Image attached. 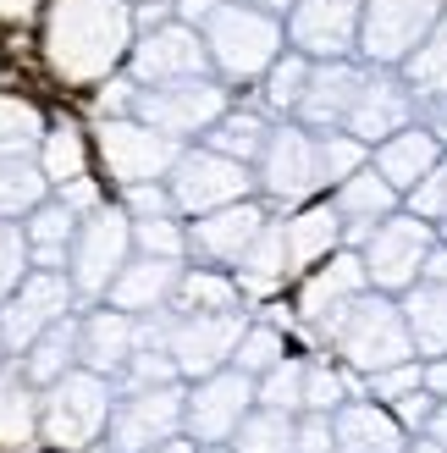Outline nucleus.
Wrapping results in <instances>:
<instances>
[{
    "mask_svg": "<svg viewBox=\"0 0 447 453\" xmlns=\"http://www.w3.org/2000/svg\"><path fill=\"white\" fill-rule=\"evenodd\" d=\"M133 17L127 0H50L44 12V61L56 66V78L78 88H100L117 78L133 56Z\"/></svg>",
    "mask_w": 447,
    "mask_h": 453,
    "instance_id": "f257e3e1",
    "label": "nucleus"
},
{
    "mask_svg": "<svg viewBox=\"0 0 447 453\" xmlns=\"http://www.w3.org/2000/svg\"><path fill=\"white\" fill-rule=\"evenodd\" d=\"M321 343L331 349V359H343L348 371H360L365 381L382 376L392 365H409L414 354V337H409V321H404V304L392 293H360L337 321L321 326Z\"/></svg>",
    "mask_w": 447,
    "mask_h": 453,
    "instance_id": "f03ea898",
    "label": "nucleus"
},
{
    "mask_svg": "<svg viewBox=\"0 0 447 453\" xmlns=\"http://www.w3.org/2000/svg\"><path fill=\"white\" fill-rule=\"evenodd\" d=\"M117 393H122L117 376H100L88 365L66 371L39 398V442L50 453H88L105 437L110 410H117Z\"/></svg>",
    "mask_w": 447,
    "mask_h": 453,
    "instance_id": "7ed1b4c3",
    "label": "nucleus"
},
{
    "mask_svg": "<svg viewBox=\"0 0 447 453\" xmlns=\"http://www.w3.org/2000/svg\"><path fill=\"white\" fill-rule=\"evenodd\" d=\"M199 34H205V50H210V66L221 83H260L287 50V17L238 6V0H221Z\"/></svg>",
    "mask_w": 447,
    "mask_h": 453,
    "instance_id": "20e7f679",
    "label": "nucleus"
},
{
    "mask_svg": "<svg viewBox=\"0 0 447 453\" xmlns=\"http://www.w3.org/2000/svg\"><path fill=\"white\" fill-rule=\"evenodd\" d=\"M254 183L260 199L271 211H299L309 199L326 194V177H321V133L304 127V122H277L271 127V144L254 161Z\"/></svg>",
    "mask_w": 447,
    "mask_h": 453,
    "instance_id": "39448f33",
    "label": "nucleus"
},
{
    "mask_svg": "<svg viewBox=\"0 0 447 453\" xmlns=\"http://www.w3.org/2000/svg\"><path fill=\"white\" fill-rule=\"evenodd\" d=\"M183 415H188V381H166V388H122L105 437L88 453H149V448H161L171 437H183Z\"/></svg>",
    "mask_w": 447,
    "mask_h": 453,
    "instance_id": "423d86ee",
    "label": "nucleus"
},
{
    "mask_svg": "<svg viewBox=\"0 0 447 453\" xmlns=\"http://www.w3.org/2000/svg\"><path fill=\"white\" fill-rule=\"evenodd\" d=\"M232 111V83H221L216 73L205 78H177V83H149L133 100V117L171 133L177 144H193Z\"/></svg>",
    "mask_w": 447,
    "mask_h": 453,
    "instance_id": "0eeeda50",
    "label": "nucleus"
},
{
    "mask_svg": "<svg viewBox=\"0 0 447 453\" xmlns=\"http://www.w3.org/2000/svg\"><path fill=\"white\" fill-rule=\"evenodd\" d=\"M133 255H139V243H133V216H127L122 199L117 205L105 199L100 211H88L78 238H72V260H66V277L83 293V304H100Z\"/></svg>",
    "mask_w": 447,
    "mask_h": 453,
    "instance_id": "6e6552de",
    "label": "nucleus"
},
{
    "mask_svg": "<svg viewBox=\"0 0 447 453\" xmlns=\"http://www.w3.org/2000/svg\"><path fill=\"white\" fill-rule=\"evenodd\" d=\"M183 150L188 144H177L171 133L161 127H149L139 117H105L95 127V155H100V166L105 177L117 188H139V183H166L171 166L183 161Z\"/></svg>",
    "mask_w": 447,
    "mask_h": 453,
    "instance_id": "1a4fd4ad",
    "label": "nucleus"
},
{
    "mask_svg": "<svg viewBox=\"0 0 447 453\" xmlns=\"http://www.w3.org/2000/svg\"><path fill=\"white\" fill-rule=\"evenodd\" d=\"M442 238H436V221H426V216H414L409 205L398 211V216H387L375 233L365 238V271H370V288L375 293H392V299H404V293L426 277V260H431V249H436Z\"/></svg>",
    "mask_w": 447,
    "mask_h": 453,
    "instance_id": "9d476101",
    "label": "nucleus"
},
{
    "mask_svg": "<svg viewBox=\"0 0 447 453\" xmlns=\"http://www.w3.org/2000/svg\"><path fill=\"white\" fill-rule=\"evenodd\" d=\"M166 183H171L177 211H183L188 221L210 216V211H227V205H238V199H254L260 194L254 166H243V161H232V155L210 150V144H188Z\"/></svg>",
    "mask_w": 447,
    "mask_h": 453,
    "instance_id": "9b49d317",
    "label": "nucleus"
},
{
    "mask_svg": "<svg viewBox=\"0 0 447 453\" xmlns=\"http://www.w3.org/2000/svg\"><path fill=\"white\" fill-rule=\"evenodd\" d=\"M260 410V381L249 371H216V376H199L188 381V415H183V432L199 448H221L238 437V426Z\"/></svg>",
    "mask_w": 447,
    "mask_h": 453,
    "instance_id": "f8f14e48",
    "label": "nucleus"
},
{
    "mask_svg": "<svg viewBox=\"0 0 447 453\" xmlns=\"http://www.w3.org/2000/svg\"><path fill=\"white\" fill-rule=\"evenodd\" d=\"M447 0H365V28H360V61L365 66H404L426 34L442 22Z\"/></svg>",
    "mask_w": 447,
    "mask_h": 453,
    "instance_id": "ddd939ff",
    "label": "nucleus"
},
{
    "mask_svg": "<svg viewBox=\"0 0 447 453\" xmlns=\"http://www.w3.org/2000/svg\"><path fill=\"white\" fill-rule=\"evenodd\" d=\"M72 310H83V293L72 288V277H66V271H28V277H22V288L11 293L6 304H0V332H6L11 359L28 354L39 337L50 332L56 321H66Z\"/></svg>",
    "mask_w": 447,
    "mask_h": 453,
    "instance_id": "4468645a",
    "label": "nucleus"
},
{
    "mask_svg": "<svg viewBox=\"0 0 447 453\" xmlns=\"http://www.w3.org/2000/svg\"><path fill=\"white\" fill-rule=\"evenodd\" d=\"M216 73L210 66V50H205V34L193 22L171 17L161 28H144L133 39V56H127V78H139L144 88L149 83H177V78H205Z\"/></svg>",
    "mask_w": 447,
    "mask_h": 453,
    "instance_id": "2eb2a0df",
    "label": "nucleus"
},
{
    "mask_svg": "<svg viewBox=\"0 0 447 453\" xmlns=\"http://www.w3.org/2000/svg\"><path fill=\"white\" fill-rule=\"evenodd\" d=\"M271 205L254 194V199H238V205L227 211H210V216H199L188 226V260L193 265H221V271H238L243 255L254 249V238L271 226Z\"/></svg>",
    "mask_w": 447,
    "mask_h": 453,
    "instance_id": "dca6fc26",
    "label": "nucleus"
},
{
    "mask_svg": "<svg viewBox=\"0 0 447 453\" xmlns=\"http://www.w3.org/2000/svg\"><path fill=\"white\" fill-rule=\"evenodd\" d=\"M254 315L249 310H232V315H171V354H177V371L183 381H199V376H216L232 365V354L243 343Z\"/></svg>",
    "mask_w": 447,
    "mask_h": 453,
    "instance_id": "f3484780",
    "label": "nucleus"
},
{
    "mask_svg": "<svg viewBox=\"0 0 447 453\" xmlns=\"http://www.w3.org/2000/svg\"><path fill=\"white\" fill-rule=\"evenodd\" d=\"M360 28H365V0H299L287 12V44L304 50L309 61L360 56Z\"/></svg>",
    "mask_w": 447,
    "mask_h": 453,
    "instance_id": "a211bd4d",
    "label": "nucleus"
},
{
    "mask_svg": "<svg viewBox=\"0 0 447 453\" xmlns=\"http://www.w3.org/2000/svg\"><path fill=\"white\" fill-rule=\"evenodd\" d=\"M360 293H370V271H365V255L360 249H337L331 260L321 265H309L299 288H293V310H299V321L309 326H326V321H337V315L360 299Z\"/></svg>",
    "mask_w": 447,
    "mask_h": 453,
    "instance_id": "6ab92c4d",
    "label": "nucleus"
},
{
    "mask_svg": "<svg viewBox=\"0 0 447 453\" xmlns=\"http://www.w3.org/2000/svg\"><path fill=\"white\" fill-rule=\"evenodd\" d=\"M414 122H420V95L409 88V78L398 73V66H370L360 100H353L348 133L375 150V144H387L392 133H404V127H414Z\"/></svg>",
    "mask_w": 447,
    "mask_h": 453,
    "instance_id": "aec40b11",
    "label": "nucleus"
},
{
    "mask_svg": "<svg viewBox=\"0 0 447 453\" xmlns=\"http://www.w3.org/2000/svg\"><path fill=\"white\" fill-rule=\"evenodd\" d=\"M370 78V66L360 56H343V61H315V73H309V88H304V105L299 117L304 127L315 133H343L348 117H353V100H360V88Z\"/></svg>",
    "mask_w": 447,
    "mask_h": 453,
    "instance_id": "412c9836",
    "label": "nucleus"
},
{
    "mask_svg": "<svg viewBox=\"0 0 447 453\" xmlns=\"http://www.w3.org/2000/svg\"><path fill=\"white\" fill-rule=\"evenodd\" d=\"M183 271H188V260L133 255L100 304H117V310H127V315H171V299H177V282H183Z\"/></svg>",
    "mask_w": 447,
    "mask_h": 453,
    "instance_id": "4be33fe9",
    "label": "nucleus"
},
{
    "mask_svg": "<svg viewBox=\"0 0 447 453\" xmlns=\"http://www.w3.org/2000/svg\"><path fill=\"white\" fill-rule=\"evenodd\" d=\"M144 343V321L117 304H88L83 310V365L100 376H117L133 365V354Z\"/></svg>",
    "mask_w": 447,
    "mask_h": 453,
    "instance_id": "5701e85b",
    "label": "nucleus"
},
{
    "mask_svg": "<svg viewBox=\"0 0 447 453\" xmlns=\"http://www.w3.org/2000/svg\"><path fill=\"white\" fill-rule=\"evenodd\" d=\"M331 205H337V216H343V238H348V249H365V238L375 233V226H382L387 216L404 211V194H398L375 166H365V172H353L348 183L331 188Z\"/></svg>",
    "mask_w": 447,
    "mask_h": 453,
    "instance_id": "b1692460",
    "label": "nucleus"
},
{
    "mask_svg": "<svg viewBox=\"0 0 447 453\" xmlns=\"http://www.w3.org/2000/svg\"><path fill=\"white\" fill-rule=\"evenodd\" d=\"M331 426H337V448L343 453H409V432L404 420H398L382 398H348L337 415H331Z\"/></svg>",
    "mask_w": 447,
    "mask_h": 453,
    "instance_id": "393cba45",
    "label": "nucleus"
},
{
    "mask_svg": "<svg viewBox=\"0 0 447 453\" xmlns=\"http://www.w3.org/2000/svg\"><path fill=\"white\" fill-rule=\"evenodd\" d=\"M442 155H447V150H442V139H436L426 122H414V127H404V133H392L387 144H375V150H370V166H375V172H382L398 194L409 199V194L431 177V166L442 161Z\"/></svg>",
    "mask_w": 447,
    "mask_h": 453,
    "instance_id": "a878e982",
    "label": "nucleus"
},
{
    "mask_svg": "<svg viewBox=\"0 0 447 453\" xmlns=\"http://www.w3.org/2000/svg\"><path fill=\"white\" fill-rule=\"evenodd\" d=\"M337 249H348V238H343V216L331 205V194L287 211V260H293V277H304L309 265L331 260Z\"/></svg>",
    "mask_w": 447,
    "mask_h": 453,
    "instance_id": "bb28decb",
    "label": "nucleus"
},
{
    "mask_svg": "<svg viewBox=\"0 0 447 453\" xmlns=\"http://www.w3.org/2000/svg\"><path fill=\"white\" fill-rule=\"evenodd\" d=\"M17 365H22V376H28L39 393L50 388V381H61L66 371H78L83 365V310H72L66 321H56L28 354H17Z\"/></svg>",
    "mask_w": 447,
    "mask_h": 453,
    "instance_id": "cd10ccee",
    "label": "nucleus"
},
{
    "mask_svg": "<svg viewBox=\"0 0 447 453\" xmlns=\"http://www.w3.org/2000/svg\"><path fill=\"white\" fill-rule=\"evenodd\" d=\"M78 226H83V216L66 205L61 194L44 199V205H39L28 221H22V233H28V249H34V271H66Z\"/></svg>",
    "mask_w": 447,
    "mask_h": 453,
    "instance_id": "c85d7f7f",
    "label": "nucleus"
},
{
    "mask_svg": "<svg viewBox=\"0 0 447 453\" xmlns=\"http://www.w3.org/2000/svg\"><path fill=\"white\" fill-rule=\"evenodd\" d=\"M232 310H243L238 271H221V265H188L183 271L171 315H232Z\"/></svg>",
    "mask_w": 447,
    "mask_h": 453,
    "instance_id": "c756f323",
    "label": "nucleus"
},
{
    "mask_svg": "<svg viewBox=\"0 0 447 453\" xmlns=\"http://www.w3.org/2000/svg\"><path fill=\"white\" fill-rule=\"evenodd\" d=\"M398 304H404L414 354H420V359H447V282L420 277Z\"/></svg>",
    "mask_w": 447,
    "mask_h": 453,
    "instance_id": "7c9ffc66",
    "label": "nucleus"
},
{
    "mask_svg": "<svg viewBox=\"0 0 447 453\" xmlns=\"http://www.w3.org/2000/svg\"><path fill=\"white\" fill-rule=\"evenodd\" d=\"M39 388L28 376H22V365L11 359L6 371H0V448H28L39 442Z\"/></svg>",
    "mask_w": 447,
    "mask_h": 453,
    "instance_id": "2f4dec72",
    "label": "nucleus"
},
{
    "mask_svg": "<svg viewBox=\"0 0 447 453\" xmlns=\"http://www.w3.org/2000/svg\"><path fill=\"white\" fill-rule=\"evenodd\" d=\"M50 194L56 188L44 177L39 155H6L0 161V221H28Z\"/></svg>",
    "mask_w": 447,
    "mask_h": 453,
    "instance_id": "473e14b6",
    "label": "nucleus"
},
{
    "mask_svg": "<svg viewBox=\"0 0 447 453\" xmlns=\"http://www.w3.org/2000/svg\"><path fill=\"white\" fill-rule=\"evenodd\" d=\"M271 127H277V122L265 117L260 105H243V111L232 105L227 117H221V122H216L199 144H210V150H221V155H232V161L254 166L260 155H265V144H271Z\"/></svg>",
    "mask_w": 447,
    "mask_h": 453,
    "instance_id": "72a5a7b5",
    "label": "nucleus"
},
{
    "mask_svg": "<svg viewBox=\"0 0 447 453\" xmlns=\"http://www.w3.org/2000/svg\"><path fill=\"white\" fill-rule=\"evenodd\" d=\"M309 73H315V61H309L304 50H293V44H287V50L277 56V66L260 78V111H265V117L293 122V117H299V105H304Z\"/></svg>",
    "mask_w": 447,
    "mask_h": 453,
    "instance_id": "f704fd0d",
    "label": "nucleus"
},
{
    "mask_svg": "<svg viewBox=\"0 0 447 453\" xmlns=\"http://www.w3.org/2000/svg\"><path fill=\"white\" fill-rule=\"evenodd\" d=\"M365 376L348 371L343 359L309 354V376H304V415H337L348 398H365Z\"/></svg>",
    "mask_w": 447,
    "mask_h": 453,
    "instance_id": "c9c22d12",
    "label": "nucleus"
},
{
    "mask_svg": "<svg viewBox=\"0 0 447 453\" xmlns=\"http://www.w3.org/2000/svg\"><path fill=\"white\" fill-rule=\"evenodd\" d=\"M39 166L50 177V188H66V183H78V177H88L95 144L83 139L78 122H50L44 127V144H39Z\"/></svg>",
    "mask_w": 447,
    "mask_h": 453,
    "instance_id": "e433bc0d",
    "label": "nucleus"
},
{
    "mask_svg": "<svg viewBox=\"0 0 447 453\" xmlns=\"http://www.w3.org/2000/svg\"><path fill=\"white\" fill-rule=\"evenodd\" d=\"M287 277H293V260H287V221L271 216V226L254 238V249H249V255H243V265H238L243 299H249V293H271V288H282Z\"/></svg>",
    "mask_w": 447,
    "mask_h": 453,
    "instance_id": "4c0bfd02",
    "label": "nucleus"
},
{
    "mask_svg": "<svg viewBox=\"0 0 447 453\" xmlns=\"http://www.w3.org/2000/svg\"><path fill=\"white\" fill-rule=\"evenodd\" d=\"M398 73L409 78V88L420 95V105H431V100H447V12H442V22L426 34V44L398 66Z\"/></svg>",
    "mask_w": 447,
    "mask_h": 453,
    "instance_id": "58836bf2",
    "label": "nucleus"
},
{
    "mask_svg": "<svg viewBox=\"0 0 447 453\" xmlns=\"http://www.w3.org/2000/svg\"><path fill=\"white\" fill-rule=\"evenodd\" d=\"M227 448H232V453H293V448H299V415L254 410L249 420L238 426V437H232Z\"/></svg>",
    "mask_w": 447,
    "mask_h": 453,
    "instance_id": "ea45409f",
    "label": "nucleus"
},
{
    "mask_svg": "<svg viewBox=\"0 0 447 453\" xmlns=\"http://www.w3.org/2000/svg\"><path fill=\"white\" fill-rule=\"evenodd\" d=\"M44 127H50V122L39 117V105H34V100H22V95H0V161H6V155H39Z\"/></svg>",
    "mask_w": 447,
    "mask_h": 453,
    "instance_id": "a19ab883",
    "label": "nucleus"
},
{
    "mask_svg": "<svg viewBox=\"0 0 447 453\" xmlns=\"http://www.w3.org/2000/svg\"><path fill=\"white\" fill-rule=\"evenodd\" d=\"M304 376H309V354H287L277 371L260 376V410L304 415Z\"/></svg>",
    "mask_w": 447,
    "mask_h": 453,
    "instance_id": "79ce46f5",
    "label": "nucleus"
},
{
    "mask_svg": "<svg viewBox=\"0 0 447 453\" xmlns=\"http://www.w3.org/2000/svg\"><path fill=\"white\" fill-rule=\"evenodd\" d=\"M287 354H293V349H287V337H282L277 321H249V332H243V343H238V354H232V365L249 371V376L260 381L265 371H277Z\"/></svg>",
    "mask_w": 447,
    "mask_h": 453,
    "instance_id": "37998d69",
    "label": "nucleus"
},
{
    "mask_svg": "<svg viewBox=\"0 0 447 453\" xmlns=\"http://www.w3.org/2000/svg\"><path fill=\"white\" fill-rule=\"evenodd\" d=\"M370 166V144L365 139H353V133H321V177H326V194L348 183L353 172H365Z\"/></svg>",
    "mask_w": 447,
    "mask_h": 453,
    "instance_id": "c03bdc74",
    "label": "nucleus"
},
{
    "mask_svg": "<svg viewBox=\"0 0 447 453\" xmlns=\"http://www.w3.org/2000/svg\"><path fill=\"white\" fill-rule=\"evenodd\" d=\"M133 243H139V255L188 260V226H183V216H149V221H133Z\"/></svg>",
    "mask_w": 447,
    "mask_h": 453,
    "instance_id": "a18cd8bd",
    "label": "nucleus"
},
{
    "mask_svg": "<svg viewBox=\"0 0 447 453\" xmlns=\"http://www.w3.org/2000/svg\"><path fill=\"white\" fill-rule=\"evenodd\" d=\"M34 271V249H28V233L22 221H0V304L22 288V277Z\"/></svg>",
    "mask_w": 447,
    "mask_h": 453,
    "instance_id": "49530a36",
    "label": "nucleus"
},
{
    "mask_svg": "<svg viewBox=\"0 0 447 453\" xmlns=\"http://www.w3.org/2000/svg\"><path fill=\"white\" fill-rule=\"evenodd\" d=\"M365 388H370V398H382L387 410H392L398 398H409L414 388H426V359H409V365H392V371H382V376H370Z\"/></svg>",
    "mask_w": 447,
    "mask_h": 453,
    "instance_id": "de8ad7c7",
    "label": "nucleus"
},
{
    "mask_svg": "<svg viewBox=\"0 0 447 453\" xmlns=\"http://www.w3.org/2000/svg\"><path fill=\"white\" fill-rule=\"evenodd\" d=\"M122 205L133 221H149V216H183L171 199V183H139V188H122Z\"/></svg>",
    "mask_w": 447,
    "mask_h": 453,
    "instance_id": "09e8293b",
    "label": "nucleus"
},
{
    "mask_svg": "<svg viewBox=\"0 0 447 453\" xmlns=\"http://www.w3.org/2000/svg\"><path fill=\"white\" fill-rule=\"evenodd\" d=\"M404 205H409L414 216H426V221H447V155L431 166V177L404 199Z\"/></svg>",
    "mask_w": 447,
    "mask_h": 453,
    "instance_id": "8fccbe9b",
    "label": "nucleus"
},
{
    "mask_svg": "<svg viewBox=\"0 0 447 453\" xmlns=\"http://www.w3.org/2000/svg\"><path fill=\"white\" fill-rule=\"evenodd\" d=\"M293 453H343L331 415H299V448Z\"/></svg>",
    "mask_w": 447,
    "mask_h": 453,
    "instance_id": "3c124183",
    "label": "nucleus"
},
{
    "mask_svg": "<svg viewBox=\"0 0 447 453\" xmlns=\"http://www.w3.org/2000/svg\"><path fill=\"white\" fill-rule=\"evenodd\" d=\"M436 403H442V398H436L431 388H414L409 398H398V403H392V415L404 420V432H409V437H420V432H426V420L436 415Z\"/></svg>",
    "mask_w": 447,
    "mask_h": 453,
    "instance_id": "603ef678",
    "label": "nucleus"
},
{
    "mask_svg": "<svg viewBox=\"0 0 447 453\" xmlns=\"http://www.w3.org/2000/svg\"><path fill=\"white\" fill-rule=\"evenodd\" d=\"M56 194H61L78 216H88V211H100V205H105V194H100L95 177H78V183H66V188H56Z\"/></svg>",
    "mask_w": 447,
    "mask_h": 453,
    "instance_id": "864d4df0",
    "label": "nucleus"
},
{
    "mask_svg": "<svg viewBox=\"0 0 447 453\" xmlns=\"http://www.w3.org/2000/svg\"><path fill=\"white\" fill-rule=\"evenodd\" d=\"M420 122H426L436 139H442V150H447V100H431V105H420Z\"/></svg>",
    "mask_w": 447,
    "mask_h": 453,
    "instance_id": "5fc2aeb1",
    "label": "nucleus"
},
{
    "mask_svg": "<svg viewBox=\"0 0 447 453\" xmlns=\"http://www.w3.org/2000/svg\"><path fill=\"white\" fill-rule=\"evenodd\" d=\"M426 388L447 403V359H426Z\"/></svg>",
    "mask_w": 447,
    "mask_h": 453,
    "instance_id": "6e6d98bb",
    "label": "nucleus"
},
{
    "mask_svg": "<svg viewBox=\"0 0 447 453\" xmlns=\"http://www.w3.org/2000/svg\"><path fill=\"white\" fill-rule=\"evenodd\" d=\"M426 277H431V282H447V243H436V249H431V260H426Z\"/></svg>",
    "mask_w": 447,
    "mask_h": 453,
    "instance_id": "4d7b16f0",
    "label": "nucleus"
},
{
    "mask_svg": "<svg viewBox=\"0 0 447 453\" xmlns=\"http://www.w3.org/2000/svg\"><path fill=\"white\" fill-rule=\"evenodd\" d=\"M420 437H436V442H447V403H436V415L426 420V432Z\"/></svg>",
    "mask_w": 447,
    "mask_h": 453,
    "instance_id": "13d9d810",
    "label": "nucleus"
},
{
    "mask_svg": "<svg viewBox=\"0 0 447 453\" xmlns=\"http://www.w3.org/2000/svg\"><path fill=\"white\" fill-rule=\"evenodd\" d=\"M238 6H260V12H271V17H287L299 0H238Z\"/></svg>",
    "mask_w": 447,
    "mask_h": 453,
    "instance_id": "bf43d9fd",
    "label": "nucleus"
},
{
    "mask_svg": "<svg viewBox=\"0 0 447 453\" xmlns=\"http://www.w3.org/2000/svg\"><path fill=\"white\" fill-rule=\"evenodd\" d=\"M149 453H199V442L183 432V437H171V442H161V448H149Z\"/></svg>",
    "mask_w": 447,
    "mask_h": 453,
    "instance_id": "052dcab7",
    "label": "nucleus"
},
{
    "mask_svg": "<svg viewBox=\"0 0 447 453\" xmlns=\"http://www.w3.org/2000/svg\"><path fill=\"white\" fill-rule=\"evenodd\" d=\"M409 453H447V442H436V437H414Z\"/></svg>",
    "mask_w": 447,
    "mask_h": 453,
    "instance_id": "680f3d73",
    "label": "nucleus"
},
{
    "mask_svg": "<svg viewBox=\"0 0 447 453\" xmlns=\"http://www.w3.org/2000/svg\"><path fill=\"white\" fill-rule=\"evenodd\" d=\"M11 365V349H6V332H0V371Z\"/></svg>",
    "mask_w": 447,
    "mask_h": 453,
    "instance_id": "e2e57ef3",
    "label": "nucleus"
},
{
    "mask_svg": "<svg viewBox=\"0 0 447 453\" xmlns=\"http://www.w3.org/2000/svg\"><path fill=\"white\" fill-rule=\"evenodd\" d=\"M199 453H232V448H227V442H221V448H199Z\"/></svg>",
    "mask_w": 447,
    "mask_h": 453,
    "instance_id": "0e129e2a",
    "label": "nucleus"
},
{
    "mask_svg": "<svg viewBox=\"0 0 447 453\" xmlns=\"http://www.w3.org/2000/svg\"><path fill=\"white\" fill-rule=\"evenodd\" d=\"M436 238H442V243H447V221H436Z\"/></svg>",
    "mask_w": 447,
    "mask_h": 453,
    "instance_id": "69168bd1",
    "label": "nucleus"
}]
</instances>
